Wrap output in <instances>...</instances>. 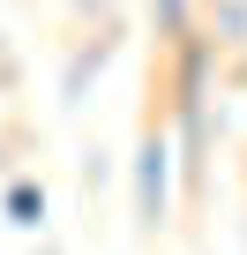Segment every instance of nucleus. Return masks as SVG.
Wrapping results in <instances>:
<instances>
[{"mask_svg": "<svg viewBox=\"0 0 247 255\" xmlns=\"http://www.w3.org/2000/svg\"><path fill=\"white\" fill-rule=\"evenodd\" d=\"M165 203H172V143L143 135V150H135V218L165 225Z\"/></svg>", "mask_w": 247, "mask_h": 255, "instance_id": "nucleus-2", "label": "nucleus"}, {"mask_svg": "<svg viewBox=\"0 0 247 255\" xmlns=\"http://www.w3.org/2000/svg\"><path fill=\"white\" fill-rule=\"evenodd\" d=\"M240 30H247V0H217V8H210V38H217V45H232Z\"/></svg>", "mask_w": 247, "mask_h": 255, "instance_id": "nucleus-4", "label": "nucleus"}, {"mask_svg": "<svg viewBox=\"0 0 247 255\" xmlns=\"http://www.w3.org/2000/svg\"><path fill=\"white\" fill-rule=\"evenodd\" d=\"M38 255H53V248H38Z\"/></svg>", "mask_w": 247, "mask_h": 255, "instance_id": "nucleus-6", "label": "nucleus"}, {"mask_svg": "<svg viewBox=\"0 0 247 255\" xmlns=\"http://www.w3.org/2000/svg\"><path fill=\"white\" fill-rule=\"evenodd\" d=\"M172 105H180V128H187V150H202V135H210V68H217V38L210 30H187L180 45H172Z\"/></svg>", "mask_w": 247, "mask_h": 255, "instance_id": "nucleus-1", "label": "nucleus"}, {"mask_svg": "<svg viewBox=\"0 0 247 255\" xmlns=\"http://www.w3.org/2000/svg\"><path fill=\"white\" fill-rule=\"evenodd\" d=\"M187 30H195V23H187V0H158V38H172V45H180Z\"/></svg>", "mask_w": 247, "mask_h": 255, "instance_id": "nucleus-5", "label": "nucleus"}, {"mask_svg": "<svg viewBox=\"0 0 247 255\" xmlns=\"http://www.w3.org/2000/svg\"><path fill=\"white\" fill-rule=\"evenodd\" d=\"M8 225H23V233L45 225V188H38V180H15V188H8Z\"/></svg>", "mask_w": 247, "mask_h": 255, "instance_id": "nucleus-3", "label": "nucleus"}]
</instances>
